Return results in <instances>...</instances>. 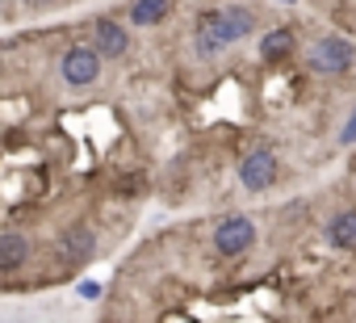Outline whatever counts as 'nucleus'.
<instances>
[{"instance_id":"f257e3e1","label":"nucleus","mask_w":356,"mask_h":323,"mask_svg":"<svg viewBox=\"0 0 356 323\" xmlns=\"http://www.w3.org/2000/svg\"><path fill=\"white\" fill-rule=\"evenodd\" d=\"M352 63H356V51H352V42H343V38H318V42H310V51H306L310 76H343Z\"/></svg>"},{"instance_id":"f03ea898","label":"nucleus","mask_w":356,"mask_h":323,"mask_svg":"<svg viewBox=\"0 0 356 323\" xmlns=\"http://www.w3.org/2000/svg\"><path fill=\"white\" fill-rule=\"evenodd\" d=\"M277 177H281V164H277L273 147H256V151L243 155V164H239V185H243V189L264 194V189L277 185Z\"/></svg>"},{"instance_id":"7ed1b4c3","label":"nucleus","mask_w":356,"mask_h":323,"mask_svg":"<svg viewBox=\"0 0 356 323\" xmlns=\"http://www.w3.org/2000/svg\"><path fill=\"white\" fill-rule=\"evenodd\" d=\"M59 76L67 88H88L101 80V55L97 47H72L63 59H59Z\"/></svg>"},{"instance_id":"20e7f679","label":"nucleus","mask_w":356,"mask_h":323,"mask_svg":"<svg viewBox=\"0 0 356 323\" xmlns=\"http://www.w3.org/2000/svg\"><path fill=\"white\" fill-rule=\"evenodd\" d=\"M252 244H256V223L243 214H227L214 227V252L218 256H243Z\"/></svg>"},{"instance_id":"39448f33","label":"nucleus","mask_w":356,"mask_h":323,"mask_svg":"<svg viewBox=\"0 0 356 323\" xmlns=\"http://www.w3.org/2000/svg\"><path fill=\"white\" fill-rule=\"evenodd\" d=\"M227 47H231V38H227V30H222L218 9L197 13V22H193V51H197L202 59H214V55L227 51Z\"/></svg>"},{"instance_id":"423d86ee","label":"nucleus","mask_w":356,"mask_h":323,"mask_svg":"<svg viewBox=\"0 0 356 323\" xmlns=\"http://www.w3.org/2000/svg\"><path fill=\"white\" fill-rule=\"evenodd\" d=\"M92 47L101 59H122L130 51V34L113 17H92Z\"/></svg>"},{"instance_id":"0eeeda50","label":"nucleus","mask_w":356,"mask_h":323,"mask_svg":"<svg viewBox=\"0 0 356 323\" xmlns=\"http://www.w3.org/2000/svg\"><path fill=\"white\" fill-rule=\"evenodd\" d=\"M34 256V244L26 231H0V277L9 273H22Z\"/></svg>"},{"instance_id":"6e6552de","label":"nucleus","mask_w":356,"mask_h":323,"mask_svg":"<svg viewBox=\"0 0 356 323\" xmlns=\"http://www.w3.org/2000/svg\"><path fill=\"white\" fill-rule=\"evenodd\" d=\"M92 252H97V235H92V227L76 223V227H67V231L59 235V256H63L67 265H84V260H92Z\"/></svg>"},{"instance_id":"1a4fd4ad","label":"nucleus","mask_w":356,"mask_h":323,"mask_svg":"<svg viewBox=\"0 0 356 323\" xmlns=\"http://www.w3.org/2000/svg\"><path fill=\"white\" fill-rule=\"evenodd\" d=\"M218 17H222V30H227L231 42H243V38L256 34V26H260L256 9H248V5H227V9H218Z\"/></svg>"},{"instance_id":"9d476101","label":"nucleus","mask_w":356,"mask_h":323,"mask_svg":"<svg viewBox=\"0 0 356 323\" xmlns=\"http://www.w3.org/2000/svg\"><path fill=\"white\" fill-rule=\"evenodd\" d=\"M289 51H293V30H289V26L268 30L264 42H260V59H264V63H277V59H285Z\"/></svg>"},{"instance_id":"9b49d317","label":"nucleus","mask_w":356,"mask_h":323,"mask_svg":"<svg viewBox=\"0 0 356 323\" xmlns=\"http://www.w3.org/2000/svg\"><path fill=\"white\" fill-rule=\"evenodd\" d=\"M327 244L331 248H352L356 244V210H339L327 223Z\"/></svg>"},{"instance_id":"f8f14e48","label":"nucleus","mask_w":356,"mask_h":323,"mask_svg":"<svg viewBox=\"0 0 356 323\" xmlns=\"http://www.w3.org/2000/svg\"><path fill=\"white\" fill-rule=\"evenodd\" d=\"M126 17H130V26H155L168 17V0H134Z\"/></svg>"},{"instance_id":"ddd939ff","label":"nucleus","mask_w":356,"mask_h":323,"mask_svg":"<svg viewBox=\"0 0 356 323\" xmlns=\"http://www.w3.org/2000/svg\"><path fill=\"white\" fill-rule=\"evenodd\" d=\"M339 143H356V109L348 113V122H343V130H339Z\"/></svg>"},{"instance_id":"4468645a","label":"nucleus","mask_w":356,"mask_h":323,"mask_svg":"<svg viewBox=\"0 0 356 323\" xmlns=\"http://www.w3.org/2000/svg\"><path fill=\"white\" fill-rule=\"evenodd\" d=\"M76 290H80V298H101V285L97 281H80Z\"/></svg>"},{"instance_id":"2eb2a0df","label":"nucleus","mask_w":356,"mask_h":323,"mask_svg":"<svg viewBox=\"0 0 356 323\" xmlns=\"http://www.w3.org/2000/svg\"><path fill=\"white\" fill-rule=\"evenodd\" d=\"M22 5H26V9H51L55 0H22Z\"/></svg>"},{"instance_id":"dca6fc26","label":"nucleus","mask_w":356,"mask_h":323,"mask_svg":"<svg viewBox=\"0 0 356 323\" xmlns=\"http://www.w3.org/2000/svg\"><path fill=\"white\" fill-rule=\"evenodd\" d=\"M281 5H293V0H281Z\"/></svg>"}]
</instances>
